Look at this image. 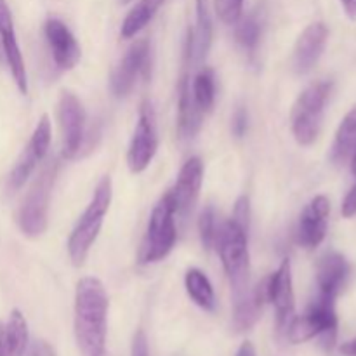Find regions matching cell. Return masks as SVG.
<instances>
[{
  "mask_svg": "<svg viewBox=\"0 0 356 356\" xmlns=\"http://www.w3.org/2000/svg\"><path fill=\"white\" fill-rule=\"evenodd\" d=\"M266 299L275 306L277 312L278 332H287L294 318V287H292V264L291 259H284L278 270L266 282Z\"/></svg>",
  "mask_w": 356,
  "mask_h": 356,
  "instance_id": "cell-11",
  "label": "cell"
},
{
  "mask_svg": "<svg viewBox=\"0 0 356 356\" xmlns=\"http://www.w3.org/2000/svg\"><path fill=\"white\" fill-rule=\"evenodd\" d=\"M191 94H193V99L197 103V106L204 113L212 110L216 101V76L211 68H202L197 73V76L193 80V86H191Z\"/></svg>",
  "mask_w": 356,
  "mask_h": 356,
  "instance_id": "cell-27",
  "label": "cell"
},
{
  "mask_svg": "<svg viewBox=\"0 0 356 356\" xmlns=\"http://www.w3.org/2000/svg\"><path fill=\"white\" fill-rule=\"evenodd\" d=\"M332 82L322 80L306 87L294 103L291 113V127L294 139L301 146H312L322 127L323 111L332 94Z\"/></svg>",
  "mask_w": 356,
  "mask_h": 356,
  "instance_id": "cell-4",
  "label": "cell"
},
{
  "mask_svg": "<svg viewBox=\"0 0 356 356\" xmlns=\"http://www.w3.org/2000/svg\"><path fill=\"white\" fill-rule=\"evenodd\" d=\"M247 129H249V115H247L245 108L238 106L232 118V132L236 136V138H243Z\"/></svg>",
  "mask_w": 356,
  "mask_h": 356,
  "instance_id": "cell-30",
  "label": "cell"
},
{
  "mask_svg": "<svg viewBox=\"0 0 356 356\" xmlns=\"http://www.w3.org/2000/svg\"><path fill=\"white\" fill-rule=\"evenodd\" d=\"M197 21L195 28L188 30L186 37V59L195 65H200L207 58L214 37V24H212V14L209 0H197Z\"/></svg>",
  "mask_w": 356,
  "mask_h": 356,
  "instance_id": "cell-18",
  "label": "cell"
},
{
  "mask_svg": "<svg viewBox=\"0 0 356 356\" xmlns=\"http://www.w3.org/2000/svg\"><path fill=\"white\" fill-rule=\"evenodd\" d=\"M118 2H120V3H129V2H131V0H118Z\"/></svg>",
  "mask_w": 356,
  "mask_h": 356,
  "instance_id": "cell-39",
  "label": "cell"
},
{
  "mask_svg": "<svg viewBox=\"0 0 356 356\" xmlns=\"http://www.w3.org/2000/svg\"><path fill=\"white\" fill-rule=\"evenodd\" d=\"M330 200L325 195L313 198L302 211L298 225V242L305 249L313 250L323 242L329 228Z\"/></svg>",
  "mask_w": 356,
  "mask_h": 356,
  "instance_id": "cell-13",
  "label": "cell"
},
{
  "mask_svg": "<svg viewBox=\"0 0 356 356\" xmlns=\"http://www.w3.org/2000/svg\"><path fill=\"white\" fill-rule=\"evenodd\" d=\"M356 152V104L346 113L341 122L330 148V159L334 163L348 162Z\"/></svg>",
  "mask_w": 356,
  "mask_h": 356,
  "instance_id": "cell-22",
  "label": "cell"
},
{
  "mask_svg": "<svg viewBox=\"0 0 356 356\" xmlns=\"http://www.w3.org/2000/svg\"><path fill=\"white\" fill-rule=\"evenodd\" d=\"M0 42H2L3 54H6L7 65H9V70L13 73V79L16 82L17 89H19L21 94H26V66H24L23 54H21L19 44H17L13 14H10L9 6H7V0H0Z\"/></svg>",
  "mask_w": 356,
  "mask_h": 356,
  "instance_id": "cell-17",
  "label": "cell"
},
{
  "mask_svg": "<svg viewBox=\"0 0 356 356\" xmlns=\"http://www.w3.org/2000/svg\"><path fill=\"white\" fill-rule=\"evenodd\" d=\"M329 30L325 23H312L305 28L296 42L294 54H292V68L298 75H306L316 66L325 51Z\"/></svg>",
  "mask_w": 356,
  "mask_h": 356,
  "instance_id": "cell-16",
  "label": "cell"
},
{
  "mask_svg": "<svg viewBox=\"0 0 356 356\" xmlns=\"http://www.w3.org/2000/svg\"><path fill=\"white\" fill-rule=\"evenodd\" d=\"M202 181H204V162L198 156H191L181 167L176 184L172 190H169L174 209H176V218H179L183 222L193 212L198 195H200Z\"/></svg>",
  "mask_w": 356,
  "mask_h": 356,
  "instance_id": "cell-12",
  "label": "cell"
},
{
  "mask_svg": "<svg viewBox=\"0 0 356 356\" xmlns=\"http://www.w3.org/2000/svg\"><path fill=\"white\" fill-rule=\"evenodd\" d=\"M59 124L63 132V155L75 159L80 155L86 141V110L79 97L70 90H63L58 104Z\"/></svg>",
  "mask_w": 356,
  "mask_h": 356,
  "instance_id": "cell-9",
  "label": "cell"
},
{
  "mask_svg": "<svg viewBox=\"0 0 356 356\" xmlns=\"http://www.w3.org/2000/svg\"><path fill=\"white\" fill-rule=\"evenodd\" d=\"M3 341H6V356H23L26 351L28 325L19 309H13V313H10Z\"/></svg>",
  "mask_w": 356,
  "mask_h": 356,
  "instance_id": "cell-26",
  "label": "cell"
},
{
  "mask_svg": "<svg viewBox=\"0 0 356 356\" xmlns=\"http://www.w3.org/2000/svg\"><path fill=\"white\" fill-rule=\"evenodd\" d=\"M131 356H149L148 353V341L143 330H138L132 341V355Z\"/></svg>",
  "mask_w": 356,
  "mask_h": 356,
  "instance_id": "cell-31",
  "label": "cell"
},
{
  "mask_svg": "<svg viewBox=\"0 0 356 356\" xmlns=\"http://www.w3.org/2000/svg\"><path fill=\"white\" fill-rule=\"evenodd\" d=\"M341 212H343L344 218H353V216H356V186H353L348 191Z\"/></svg>",
  "mask_w": 356,
  "mask_h": 356,
  "instance_id": "cell-32",
  "label": "cell"
},
{
  "mask_svg": "<svg viewBox=\"0 0 356 356\" xmlns=\"http://www.w3.org/2000/svg\"><path fill=\"white\" fill-rule=\"evenodd\" d=\"M111 195H113L111 177L104 176L97 183L89 205L83 211V214L80 216L79 222H76V226L73 228L72 235L68 238V254L73 266L79 268L86 263L87 256L90 252V247L94 245L101 232L104 216L108 214V209H110L111 204Z\"/></svg>",
  "mask_w": 356,
  "mask_h": 356,
  "instance_id": "cell-2",
  "label": "cell"
},
{
  "mask_svg": "<svg viewBox=\"0 0 356 356\" xmlns=\"http://www.w3.org/2000/svg\"><path fill=\"white\" fill-rule=\"evenodd\" d=\"M351 169H353V172L356 174V152L353 153V156H351Z\"/></svg>",
  "mask_w": 356,
  "mask_h": 356,
  "instance_id": "cell-37",
  "label": "cell"
},
{
  "mask_svg": "<svg viewBox=\"0 0 356 356\" xmlns=\"http://www.w3.org/2000/svg\"><path fill=\"white\" fill-rule=\"evenodd\" d=\"M204 111L197 106L191 94V82L184 73L179 82V103H177V129L183 138H193L202 127Z\"/></svg>",
  "mask_w": 356,
  "mask_h": 356,
  "instance_id": "cell-21",
  "label": "cell"
},
{
  "mask_svg": "<svg viewBox=\"0 0 356 356\" xmlns=\"http://www.w3.org/2000/svg\"><path fill=\"white\" fill-rule=\"evenodd\" d=\"M177 238L176 228V209H174L170 191H167L156 205L153 207L148 221L145 242L141 249V263H159L165 259L174 249Z\"/></svg>",
  "mask_w": 356,
  "mask_h": 356,
  "instance_id": "cell-6",
  "label": "cell"
},
{
  "mask_svg": "<svg viewBox=\"0 0 356 356\" xmlns=\"http://www.w3.org/2000/svg\"><path fill=\"white\" fill-rule=\"evenodd\" d=\"M96 356H110V355H108L106 350H104V351H101V353H97Z\"/></svg>",
  "mask_w": 356,
  "mask_h": 356,
  "instance_id": "cell-38",
  "label": "cell"
},
{
  "mask_svg": "<svg viewBox=\"0 0 356 356\" xmlns=\"http://www.w3.org/2000/svg\"><path fill=\"white\" fill-rule=\"evenodd\" d=\"M355 186H356V184H355Z\"/></svg>",
  "mask_w": 356,
  "mask_h": 356,
  "instance_id": "cell-41",
  "label": "cell"
},
{
  "mask_svg": "<svg viewBox=\"0 0 356 356\" xmlns=\"http://www.w3.org/2000/svg\"><path fill=\"white\" fill-rule=\"evenodd\" d=\"M44 31L56 66L63 72L75 68L82 58V49L72 30L61 19L51 17L45 21Z\"/></svg>",
  "mask_w": 356,
  "mask_h": 356,
  "instance_id": "cell-14",
  "label": "cell"
},
{
  "mask_svg": "<svg viewBox=\"0 0 356 356\" xmlns=\"http://www.w3.org/2000/svg\"><path fill=\"white\" fill-rule=\"evenodd\" d=\"M58 170V160H51L33 181L30 191L21 204L19 212H17V225H19L23 235L30 236V238L44 235L47 229L49 200H51Z\"/></svg>",
  "mask_w": 356,
  "mask_h": 356,
  "instance_id": "cell-5",
  "label": "cell"
},
{
  "mask_svg": "<svg viewBox=\"0 0 356 356\" xmlns=\"http://www.w3.org/2000/svg\"><path fill=\"white\" fill-rule=\"evenodd\" d=\"M247 232H249L247 226L240 225L235 219H229L219 228L218 240H216V249L232 285L233 299L245 294L250 289V256L249 245H247Z\"/></svg>",
  "mask_w": 356,
  "mask_h": 356,
  "instance_id": "cell-3",
  "label": "cell"
},
{
  "mask_svg": "<svg viewBox=\"0 0 356 356\" xmlns=\"http://www.w3.org/2000/svg\"><path fill=\"white\" fill-rule=\"evenodd\" d=\"M214 10L225 24H236L242 17L243 0H214Z\"/></svg>",
  "mask_w": 356,
  "mask_h": 356,
  "instance_id": "cell-29",
  "label": "cell"
},
{
  "mask_svg": "<svg viewBox=\"0 0 356 356\" xmlns=\"http://www.w3.org/2000/svg\"><path fill=\"white\" fill-rule=\"evenodd\" d=\"M341 353L348 355V356H356V337L355 339L348 341V343H344L343 346H341Z\"/></svg>",
  "mask_w": 356,
  "mask_h": 356,
  "instance_id": "cell-36",
  "label": "cell"
},
{
  "mask_svg": "<svg viewBox=\"0 0 356 356\" xmlns=\"http://www.w3.org/2000/svg\"><path fill=\"white\" fill-rule=\"evenodd\" d=\"M337 329L336 299L318 294L308 306L305 315L294 316L287 327V339L301 344L318 336H334Z\"/></svg>",
  "mask_w": 356,
  "mask_h": 356,
  "instance_id": "cell-7",
  "label": "cell"
},
{
  "mask_svg": "<svg viewBox=\"0 0 356 356\" xmlns=\"http://www.w3.org/2000/svg\"><path fill=\"white\" fill-rule=\"evenodd\" d=\"M0 58H2V52H0Z\"/></svg>",
  "mask_w": 356,
  "mask_h": 356,
  "instance_id": "cell-40",
  "label": "cell"
},
{
  "mask_svg": "<svg viewBox=\"0 0 356 356\" xmlns=\"http://www.w3.org/2000/svg\"><path fill=\"white\" fill-rule=\"evenodd\" d=\"M31 356H56L54 348L45 341H37L31 348Z\"/></svg>",
  "mask_w": 356,
  "mask_h": 356,
  "instance_id": "cell-33",
  "label": "cell"
},
{
  "mask_svg": "<svg viewBox=\"0 0 356 356\" xmlns=\"http://www.w3.org/2000/svg\"><path fill=\"white\" fill-rule=\"evenodd\" d=\"M184 285H186V292L188 296H190V299L198 306V308L205 309V312H214V287H212L211 280H209V277L204 271L198 270V268L188 270L186 277H184Z\"/></svg>",
  "mask_w": 356,
  "mask_h": 356,
  "instance_id": "cell-23",
  "label": "cell"
},
{
  "mask_svg": "<svg viewBox=\"0 0 356 356\" xmlns=\"http://www.w3.org/2000/svg\"><path fill=\"white\" fill-rule=\"evenodd\" d=\"M49 145H51V120H49L47 115H42L33 134H31L30 141H28L26 148L23 149L16 165H14L13 172H10L9 183H7L9 191H17L26 183V179L31 176L35 167L47 155Z\"/></svg>",
  "mask_w": 356,
  "mask_h": 356,
  "instance_id": "cell-10",
  "label": "cell"
},
{
  "mask_svg": "<svg viewBox=\"0 0 356 356\" xmlns=\"http://www.w3.org/2000/svg\"><path fill=\"white\" fill-rule=\"evenodd\" d=\"M344 7V13L351 21H356V0H341Z\"/></svg>",
  "mask_w": 356,
  "mask_h": 356,
  "instance_id": "cell-34",
  "label": "cell"
},
{
  "mask_svg": "<svg viewBox=\"0 0 356 356\" xmlns=\"http://www.w3.org/2000/svg\"><path fill=\"white\" fill-rule=\"evenodd\" d=\"M149 56L148 40H138L129 47L122 61L113 70L110 79L111 92L117 97H125L138 82V76L146 68Z\"/></svg>",
  "mask_w": 356,
  "mask_h": 356,
  "instance_id": "cell-15",
  "label": "cell"
},
{
  "mask_svg": "<svg viewBox=\"0 0 356 356\" xmlns=\"http://www.w3.org/2000/svg\"><path fill=\"white\" fill-rule=\"evenodd\" d=\"M236 356H256V348H254V344L250 343V341H245V343H242V346H240Z\"/></svg>",
  "mask_w": 356,
  "mask_h": 356,
  "instance_id": "cell-35",
  "label": "cell"
},
{
  "mask_svg": "<svg viewBox=\"0 0 356 356\" xmlns=\"http://www.w3.org/2000/svg\"><path fill=\"white\" fill-rule=\"evenodd\" d=\"M198 232H200L202 245L205 250H212L216 247V240L219 235L218 214H216L214 205H207L202 211L200 219H198Z\"/></svg>",
  "mask_w": 356,
  "mask_h": 356,
  "instance_id": "cell-28",
  "label": "cell"
},
{
  "mask_svg": "<svg viewBox=\"0 0 356 356\" xmlns=\"http://www.w3.org/2000/svg\"><path fill=\"white\" fill-rule=\"evenodd\" d=\"M108 296L99 278L79 280L75 291V337L83 356H96L106 344Z\"/></svg>",
  "mask_w": 356,
  "mask_h": 356,
  "instance_id": "cell-1",
  "label": "cell"
},
{
  "mask_svg": "<svg viewBox=\"0 0 356 356\" xmlns=\"http://www.w3.org/2000/svg\"><path fill=\"white\" fill-rule=\"evenodd\" d=\"M263 23L264 17L259 9L252 10L249 16H245L243 19L240 17V19L236 21V42H238L249 54H256L257 47H259L261 35H263Z\"/></svg>",
  "mask_w": 356,
  "mask_h": 356,
  "instance_id": "cell-24",
  "label": "cell"
},
{
  "mask_svg": "<svg viewBox=\"0 0 356 356\" xmlns=\"http://www.w3.org/2000/svg\"><path fill=\"white\" fill-rule=\"evenodd\" d=\"M350 263L346 257L339 252H327L320 259L318 270H316V285H318V294L329 296L336 299L339 292L346 285L350 278Z\"/></svg>",
  "mask_w": 356,
  "mask_h": 356,
  "instance_id": "cell-19",
  "label": "cell"
},
{
  "mask_svg": "<svg viewBox=\"0 0 356 356\" xmlns=\"http://www.w3.org/2000/svg\"><path fill=\"white\" fill-rule=\"evenodd\" d=\"M266 301V284L257 285L256 289L250 287L245 294L235 298V308H233V329L235 332L242 334L252 329L259 320L263 305Z\"/></svg>",
  "mask_w": 356,
  "mask_h": 356,
  "instance_id": "cell-20",
  "label": "cell"
},
{
  "mask_svg": "<svg viewBox=\"0 0 356 356\" xmlns=\"http://www.w3.org/2000/svg\"><path fill=\"white\" fill-rule=\"evenodd\" d=\"M163 3V0H139V3L136 7H132L131 13L125 16L124 23H122L120 35L124 38H132L153 19V16L156 14V10L160 9V6Z\"/></svg>",
  "mask_w": 356,
  "mask_h": 356,
  "instance_id": "cell-25",
  "label": "cell"
},
{
  "mask_svg": "<svg viewBox=\"0 0 356 356\" xmlns=\"http://www.w3.org/2000/svg\"><path fill=\"white\" fill-rule=\"evenodd\" d=\"M156 149H159V132H156L155 110L152 101L145 99L139 108L138 124L127 152V165L131 172H145L155 159Z\"/></svg>",
  "mask_w": 356,
  "mask_h": 356,
  "instance_id": "cell-8",
  "label": "cell"
}]
</instances>
